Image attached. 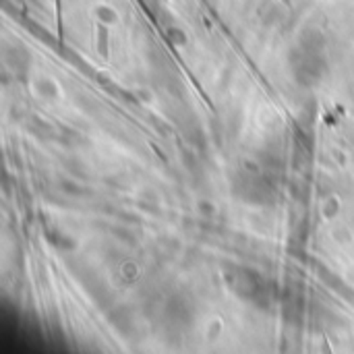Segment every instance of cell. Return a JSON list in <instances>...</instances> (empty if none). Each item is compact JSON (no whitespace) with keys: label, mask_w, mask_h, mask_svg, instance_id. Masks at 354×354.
I'll use <instances>...</instances> for the list:
<instances>
[{"label":"cell","mask_w":354,"mask_h":354,"mask_svg":"<svg viewBox=\"0 0 354 354\" xmlns=\"http://www.w3.org/2000/svg\"><path fill=\"white\" fill-rule=\"evenodd\" d=\"M288 62H290V71H292L297 83H301L305 87L317 85L328 68L324 41L317 35L303 37L301 44L288 56Z\"/></svg>","instance_id":"obj_1"},{"label":"cell","mask_w":354,"mask_h":354,"mask_svg":"<svg viewBox=\"0 0 354 354\" xmlns=\"http://www.w3.org/2000/svg\"><path fill=\"white\" fill-rule=\"evenodd\" d=\"M232 193L249 205H270L276 201V185L257 168H241L232 178Z\"/></svg>","instance_id":"obj_2"},{"label":"cell","mask_w":354,"mask_h":354,"mask_svg":"<svg viewBox=\"0 0 354 354\" xmlns=\"http://www.w3.org/2000/svg\"><path fill=\"white\" fill-rule=\"evenodd\" d=\"M228 284L241 301L259 309H266L270 305V299H272L270 284L261 274L247 270V268H234L228 278Z\"/></svg>","instance_id":"obj_3"},{"label":"cell","mask_w":354,"mask_h":354,"mask_svg":"<svg viewBox=\"0 0 354 354\" xmlns=\"http://www.w3.org/2000/svg\"><path fill=\"white\" fill-rule=\"evenodd\" d=\"M164 317L170 322V324H174V326H187L191 319H193V309H191V305L187 303V299H183V297H174V299H170L168 303H166V307H164Z\"/></svg>","instance_id":"obj_4"},{"label":"cell","mask_w":354,"mask_h":354,"mask_svg":"<svg viewBox=\"0 0 354 354\" xmlns=\"http://www.w3.org/2000/svg\"><path fill=\"white\" fill-rule=\"evenodd\" d=\"M15 56H10V52H4V62L8 64L10 71H15V75L25 77L29 73V64H31V56L23 46H15Z\"/></svg>","instance_id":"obj_5"},{"label":"cell","mask_w":354,"mask_h":354,"mask_svg":"<svg viewBox=\"0 0 354 354\" xmlns=\"http://www.w3.org/2000/svg\"><path fill=\"white\" fill-rule=\"evenodd\" d=\"M35 91L39 97H56L58 95V87L52 79H37L35 81Z\"/></svg>","instance_id":"obj_6"},{"label":"cell","mask_w":354,"mask_h":354,"mask_svg":"<svg viewBox=\"0 0 354 354\" xmlns=\"http://www.w3.org/2000/svg\"><path fill=\"white\" fill-rule=\"evenodd\" d=\"M338 207H340L338 199H336V197H332V199H328V203H326V207H324V214H326L328 218H332V216H336Z\"/></svg>","instance_id":"obj_7"}]
</instances>
